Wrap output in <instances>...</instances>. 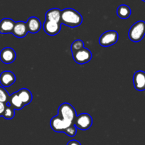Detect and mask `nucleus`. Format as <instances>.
Returning <instances> with one entry per match:
<instances>
[{"mask_svg":"<svg viewBox=\"0 0 145 145\" xmlns=\"http://www.w3.org/2000/svg\"><path fill=\"white\" fill-rule=\"evenodd\" d=\"M83 22L81 14L76 10L71 8H67L61 11V24L69 26L71 28H76L80 26Z\"/></svg>","mask_w":145,"mask_h":145,"instance_id":"f257e3e1","label":"nucleus"},{"mask_svg":"<svg viewBox=\"0 0 145 145\" xmlns=\"http://www.w3.org/2000/svg\"><path fill=\"white\" fill-rule=\"evenodd\" d=\"M58 116L63 122L69 127L74 125V121L76 118V111L75 108L69 103H63L60 105L58 111Z\"/></svg>","mask_w":145,"mask_h":145,"instance_id":"f03ea898","label":"nucleus"},{"mask_svg":"<svg viewBox=\"0 0 145 145\" xmlns=\"http://www.w3.org/2000/svg\"><path fill=\"white\" fill-rule=\"evenodd\" d=\"M145 36V22L139 21L134 24L129 30L128 36L133 42H139L142 41Z\"/></svg>","mask_w":145,"mask_h":145,"instance_id":"7ed1b4c3","label":"nucleus"},{"mask_svg":"<svg viewBox=\"0 0 145 145\" xmlns=\"http://www.w3.org/2000/svg\"><path fill=\"white\" fill-rule=\"evenodd\" d=\"M119 39V35L116 31H107L104 32L99 39V44L104 47H108L114 45Z\"/></svg>","mask_w":145,"mask_h":145,"instance_id":"20e7f679","label":"nucleus"},{"mask_svg":"<svg viewBox=\"0 0 145 145\" xmlns=\"http://www.w3.org/2000/svg\"><path fill=\"white\" fill-rule=\"evenodd\" d=\"M74 125L77 129L80 130H88L93 125V118L88 113L80 114L76 116Z\"/></svg>","mask_w":145,"mask_h":145,"instance_id":"39448f33","label":"nucleus"},{"mask_svg":"<svg viewBox=\"0 0 145 145\" xmlns=\"http://www.w3.org/2000/svg\"><path fill=\"white\" fill-rule=\"evenodd\" d=\"M92 53L90 50L83 47L79 51L72 54V58L78 64H86L88 63L92 59Z\"/></svg>","mask_w":145,"mask_h":145,"instance_id":"423d86ee","label":"nucleus"},{"mask_svg":"<svg viewBox=\"0 0 145 145\" xmlns=\"http://www.w3.org/2000/svg\"><path fill=\"white\" fill-rule=\"evenodd\" d=\"M16 54L13 48L7 47L3 48L0 52V60L5 64H10L15 61Z\"/></svg>","mask_w":145,"mask_h":145,"instance_id":"0eeeda50","label":"nucleus"},{"mask_svg":"<svg viewBox=\"0 0 145 145\" xmlns=\"http://www.w3.org/2000/svg\"><path fill=\"white\" fill-rule=\"evenodd\" d=\"M133 83L135 88L138 91L145 90V72L138 71L133 76Z\"/></svg>","mask_w":145,"mask_h":145,"instance_id":"6e6552de","label":"nucleus"},{"mask_svg":"<svg viewBox=\"0 0 145 145\" xmlns=\"http://www.w3.org/2000/svg\"><path fill=\"white\" fill-rule=\"evenodd\" d=\"M43 28H44V31L48 35L55 36V35L58 34L61 31V24L46 20L43 25Z\"/></svg>","mask_w":145,"mask_h":145,"instance_id":"1a4fd4ad","label":"nucleus"},{"mask_svg":"<svg viewBox=\"0 0 145 145\" xmlns=\"http://www.w3.org/2000/svg\"><path fill=\"white\" fill-rule=\"evenodd\" d=\"M16 81V76L12 71H6L0 74V83L3 87H9Z\"/></svg>","mask_w":145,"mask_h":145,"instance_id":"9d476101","label":"nucleus"},{"mask_svg":"<svg viewBox=\"0 0 145 145\" xmlns=\"http://www.w3.org/2000/svg\"><path fill=\"white\" fill-rule=\"evenodd\" d=\"M16 22L9 18H5L0 21V33L8 34L12 33Z\"/></svg>","mask_w":145,"mask_h":145,"instance_id":"9b49d317","label":"nucleus"},{"mask_svg":"<svg viewBox=\"0 0 145 145\" xmlns=\"http://www.w3.org/2000/svg\"><path fill=\"white\" fill-rule=\"evenodd\" d=\"M28 32L29 31H28L26 22L19 21L15 23L12 34L17 38H23L27 35Z\"/></svg>","mask_w":145,"mask_h":145,"instance_id":"f8f14e48","label":"nucleus"},{"mask_svg":"<svg viewBox=\"0 0 145 145\" xmlns=\"http://www.w3.org/2000/svg\"><path fill=\"white\" fill-rule=\"evenodd\" d=\"M26 23L29 33H36L41 30V22L40 19L37 17H35V16L30 17Z\"/></svg>","mask_w":145,"mask_h":145,"instance_id":"ddd939ff","label":"nucleus"},{"mask_svg":"<svg viewBox=\"0 0 145 145\" xmlns=\"http://www.w3.org/2000/svg\"><path fill=\"white\" fill-rule=\"evenodd\" d=\"M7 103L16 110H20L24 107V105L22 103L17 92L14 93L13 94L9 95V98Z\"/></svg>","mask_w":145,"mask_h":145,"instance_id":"4468645a","label":"nucleus"},{"mask_svg":"<svg viewBox=\"0 0 145 145\" xmlns=\"http://www.w3.org/2000/svg\"><path fill=\"white\" fill-rule=\"evenodd\" d=\"M61 10L58 8L51 9L46 14V20L61 23Z\"/></svg>","mask_w":145,"mask_h":145,"instance_id":"2eb2a0df","label":"nucleus"},{"mask_svg":"<svg viewBox=\"0 0 145 145\" xmlns=\"http://www.w3.org/2000/svg\"><path fill=\"white\" fill-rule=\"evenodd\" d=\"M17 93L19 97H20V99L22 100V103L24 105V106L26 105H29V103H31V102L32 101L33 96H32V94L31 93L30 90H28V89H20Z\"/></svg>","mask_w":145,"mask_h":145,"instance_id":"dca6fc26","label":"nucleus"},{"mask_svg":"<svg viewBox=\"0 0 145 145\" xmlns=\"http://www.w3.org/2000/svg\"><path fill=\"white\" fill-rule=\"evenodd\" d=\"M131 9L125 5H121L117 9V14L120 19H126L131 16Z\"/></svg>","mask_w":145,"mask_h":145,"instance_id":"f3484780","label":"nucleus"},{"mask_svg":"<svg viewBox=\"0 0 145 145\" xmlns=\"http://www.w3.org/2000/svg\"><path fill=\"white\" fill-rule=\"evenodd\" d=\"M15 115V110L12 107L11 105H9V104H7L6 107H5V110L4 111V113L2 117L5 118L6 120H12L13 119Z\"/></svg>","mask_w":145,"mask_h":145,"instance_id":"a211bd4d","label":"nucleus"},{"mask_svg":"<svg viewBox=\"0 0 145 145\" xmlns=\"http://www.w3.org/2000/svg\"><path fill=\"white\" fill-rule=\"evenodd\" d=\"M84 47V43H83V41L80 39L76 40L75 41L72 42V44H71V52H72V54L76 53V51H79L81 48H83Z\"/></svg>","mask_w":145,"mask_h":145,"instance_id":"6ab92c4d","label":"nucleus"},{"mask_svg":"<svg viewBox=\"0 0 145 145\" xmlns=\"http://www.w3.org/2000/svg\"><path fill=\"white\" fill-rule=\"evenodd\" d=\"M9 98V95L8 92L5 90V88L0 86V102L7 103Z\"/></svg>","mask_w":145,"mask_h":145,"instance_id":"aec40b11","label":"nucleus"},{"mask_svg":"<svg viewBox=\"0 0 145 145\" xmlns=\"http://www.w3.org/2000/svg\"><path fill=\"white\" fill-rule=\"evenodd\" d=\"M63 133L66 134L69 137H75L76 133H77V127L75 126V125H71V126H70L69 127H68L64 131Z\"/></svg>","mask_w":145,"mask_h":145,"instance_id":"412c9836","label":"nucleus"},{"mask_svg":"<svg viewBox=\"0 0 145 145\" xmlns=\"http://www.w3.org/2000/svg\"><path fill=\"white\" fill-rule=\"evenodd\" d=\"M7 104V103H2V102H0V117H2L3 115L4 111L5 110V107H6Z\"/></svg>","mask_w":145,"mask_h":145,"instance_id":"4be33fe9","label":"nucleus"},{"mask_svg":"<svg viewBox=\"0 0 145 145\" xmlns=\"http://www.w3.org/2000/svg\"><path fill=\"white\" fill-rule=\"evenodd\" d=\"M67 145H81V144L80 143V142L77 140H75V139H72V140L69 141L67 144Z\"/></svg>","mask_w":145,"mask_h":145,"instance_id":"5701e85b","label":"nucleus"},{"mask_svg":"<svg viewBox=\"0 0 145 145\" xmlns=\"http://www.w3.org/2000/svg\"><path fill=\"white\" fill-rule=\"evenodd\" d=\"M144 2H145V0H144Z\"/></svg>","mask_w":145,"mask_h":145,"instance_id":"b1692460","label":"nucleus"},{"mask_svg":"<svg viewBox=\"0 0 145 145\" xmlns=\"http://www.w3.org/2000/svg\"><path fill=\"white\" fill-rule=\"evenodd\" d=\"M142 1H144V0H142Z\"/></svg>","mask_w":145,"mask_h":145,"instance_id":"393cba45","label":"nucleus"}]
</instances>
